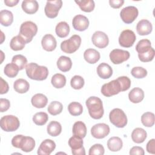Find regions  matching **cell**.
I'll return each instance as SVG.
<instances>
[{"label":"cell","instance_id":"cell-19","mask_svg":"<svg viewBox=\"0 0 155 155\" xmlns=\"http://www.w3.org/2000/svg\"><path fill=\"white\" fill-rule=\"evenodd\" d=\"M153 26L151 23L147 19H142L137 24L136 30L141 36L148 35L152 31Z\"/></svg>","mask_w":155,"mask_h":155},{"label":"cell","instance_id":"cell-46","mask_svg":"<svg viewBox=\"0 0 155 155\" xmlns=\"http://www.w3.org/2000/svg\"><path fill=\"white\" fill-rule=\"evenodd\" d=\"M105 153V150L101 144L96 143L93 145L92 147H90L89 150V155H103Z\"/></svg>","mask_w":155,"mask_h":155},{"label":"cell","instance_id":"cell-21","mask_svg":"<svg viewBox=\"0 0 155 155\" xmlns=\"http://www.w3.org/2000/svg\"><path fill=\"white\" fill-rule=\"evenodd\" d=\"M21 7L26 13L31 15L38 10L39 4L35 0H25L22 1Z\"/></svg>","mask_w":155,"mask_h":155},{"label":"cell","instance_id":"cell-35","mask_svg":"<svg viewBox=\"0 0 155 155\" xmlns=\"http://www.w3.org/2000/svg\"><path fill=\"white\" fill-rule=\"evenodd\" d=\"M75 2L79 5L81 10L85 12H92L95 7L94 2L93 0L75 1Z\"/></svg>","mask_w":155,"mask_h":155},{"label":"cell","instance_id":"cell-5","mask_svg":"<svg viewBox=\"0 0 155 155\" xmlns=\"http://www.w3.org/2000/svg\"><path fill=\"white\" fill-rule=\"evenodd\" d=\"M38 32V27L36 24L31 21H25L23 22L19 30V35H20L25 41L26 44L30 42L33 38Z\"/></svg>","mask_w":155,"mask_h":155},{"label":"cell","instance_id":"cell-20","mask_svg":"<svg viewBox=\"0 0 155 155\" xmlns=\"http://www.w3.org/2000/svg\"><path fill=\"white\" fill-rule=\"evenodd\" d=\"M97 73L98 76L104 79L110 78L113 74V69L108 64L103 62L100 64L97 67Z\"/></svg>","mask_w":155,"mask_h":155},{"label":"cell","instance_id":"cell-47","mask_svg":"<svg viewBox=\"0 0 155 155\" xmlns=\"http://www.w3.org/2000/svg\"><path fill=\"white\" fill-rule=\"evenodd\" d=\"M10 107V101L4 98L0 99V111L1 113L7 111Z\"/></svg>","mask_w":155,"mask_h":155},{"label":"cell","instance_id":"cell-45","mask_svg":"<svg viewBox=\"0 0 155 155\" xmlns=\"http://www.w3.org/2000/svg\"><path fill=\"white\" fill-rule=\"evenodd\" d=\"M117 80L120 83L121 87V91L128 90L131 86V80L127 76H120Z\"/></svg>","mask_w":155,"mask_h":155},{"label":"cell","instance_id":"cell-51","mask_svg":"<svg viewBox=\"0 0 155 155\" xmlns=\"http://www.w3.org/2000/svg\"><path fill=\"white\" fill-rule=\"evenodd\" d=\"M109 3L110 6L113 8H119L124 3V1L123 0H110Z\"/></svg>","mask_w":155,"mask_h":155},{"label":"cell","instance_id":"cell-26","mask_svg":"<svg viewBox=\"0 0 155 155\" xmlns=\"http://www.w3.org/2000/svg\"><path fill=\"white\" fill-rule=\"evenodd\" d=\"M58 68L63 72L68 71L72 67V62L69 57L61 56L57 61Z\"/></svg>","mask_w":155,"mask_h":155},{"label":"cell","instance_id":"cell-12","mask_svg":"<svg viewBox=\"0 0 155 155\" xmlns=\"http://www.w3.org/2000/svg\"><path fill=\"white\" fill-rule=\"evenodd\" d=\"M136 39L135 33L131 30L122 31L119 38V45L122 47L129 48L133 46Z\"/></svg>","mask_w":155,"mask_h":155},{"label":"cell","instance_id":"cell-33","mask_svg":"<svg viewBox=\"0 0 155 155\" xmlns=\"http://www.w3.org/2000/svg\"><path fill=\"white\" fill-rule=\"evenodd\" d=\"M47 131L50 136L56 137L61 134L62 131V126L59 122L53 120L48 125Z\"/></svg>","mask_w":155,"mask_h":155},{"label":"cell","instance_id":"cell-28","mask_svg":"<svg viewBox=\"0 0 155 155\" xmlns=\"http://www.w3.org/2000/svg\"><path fill=\"white\" fill-rule=\"evenodd\" d=\"M73 133L81 138H84L87 134V127L85 124L82 121L76 122L73 126Z\"/></svg>","mask_w":155,"mask_h":155},{"label":"cell","instance_id":"cell-13","mask_svg":"<svg viewBox=\"0 0 155 155\" xmlns=\"http://www.w3.org/2000/svg\"><path fill=\"white\" fill-rule=\"evenodd\" d=\"M130 54L128 51L114 49L110 53V59L114 64H120L127 61L130 58Z\"/></svg>","mask_w":155,"mask_h":155},{"label":"cell","instance_id":"cell-31","mask_svg":"<svg viewBox=\"0 0 155 155\" xmlns=\"http://www.w3.org/2000/svg\"><path fill=\"white\" fill-rule=\"evenodd\" d=\"M15 90L18 93H25L27 92L30 88L29 83L24 79H18L16 80L13 84Z\"/></svg>","mask_w":155,"mask_h":155},{"label":"cell","instance_id":"cell-38","mask_svg":"<svg viewBox=\"0 0 155 155\" xmlns=\"http://www.w3.org/2000/svg\"><path fill=\"white\" fill-rule=\"evenodd\" d=\"M63 110L62 104L58 101H53L51 102L47 108L48 113L53 115L56 116L60 114Z\"/></svg>","mask_w":155,"mask_h":155},{"label":"cell","instance_id":"cell-49","mask_svg":"<svg viewBox=\"0 0 155 155\" xmlns=\"http://www.w3.org/2000/svg\"><path fill=\"white\" fill-rule=\"evenodd\" d=\"M145 154L143 149L138 146L133 147L131 148L130 151V154L133 155V154H138V155H143Z\"/></svg>","mask_w":155,"mask_h":155},{"label":"cell","instance_id":"cell-42","mask_svg":"<svg viewBox=\"0 0 155 155\" xmlns=\"http://www.w3.org/2000/svg\"><path fill=\"white\" fill-rule=\"evenodd\" d=\"M12 62L17 65L19 70H21L25 68L27 63V59L22 54H16L12 58Z\"/></svg>","mask_w":155,"mask_h":155},{"label":"cell","instance_id":"cell-27","mask_svg":"<svg viewBox=\"0 0 155 155\" xmlns=\"http://www.w3.org/2000/svg\"><path fill=\"white\" fill-rule=\"evenodd\" d=\"M123 142L122 139L116 136L111 137L107 141V147L111 151H118L121 150L122 148Z\"/></svg>","mask_w":155,"mask_h":155},{"label":"cell","instance_id":"cell-34","mask_svg":"<svg viewBox=\"0 0 155 155\" xmlns=\"http://www.w3.org/2000/svg\"><path fill=\"white\" fill-rule=\"evenodd\" d=\"M51 82L54 88H62L66 84V78L61 73H56L52 76Z\"/></svg>","mask_w":155,"mask_h":155},{"label":"cell","instance_id":"cell-23","mask_svg":"<svg viewBox=\"0 0 155 155\" xmlns=\"http://www.w3.org/2000/svg\"><path fill=\"white\" fill-rule=\"evenodd\" d=\"M31 102L35 107L37 108H42L47 105L48 99L44 94L37 93L31 97Z\"/></svg>","mask_w":155,"mask_h":155},{"label":"cell","instance_id":"cell-41","mask_svg":"<svg viewBox=\"0 0 155 155\" xmlns=\"http://www.w3.org/2000/svg\"><path fill=\"white\" fill-rule=\"evenodd\" d=\"M48 114L45 112L36 113L33 116V121L37 125H44L48 121Z\"/></svg>","mask_w":155,"mask_h":155},{"label":"cell","instance_id":"cell-7","mask_svg":"<svg viewBox=\"0 0 155 155\" xmlns=\"http://www.w3.org/2000/svg\"><path fill=\"white\" fill-rule=\"evenodd\" d=\"M109 119L112 124L117 128H124L127 124V117L120 108H114L109 114Z\"/></svg>","mask_w":155,"mask_h":155},{"label":"cell","instance_id":"cell-40","mask_svg":"<svg viewBox=\"0 0 155 155\" xmlns=\"http://www.w3.org/2000/svg\"><path fill=\"white\" fill-rule=\"evenodd\" d=\"M82 138L78 136H73L68 140V145L71 148V150H76L83 147Z\"/></svg>","mask_w":155,"mask_h":155},{"label":"cell","instance_id":"cell-36","mask_svg":"<svg viewBox=\"0 0 155 155\" xmlns=\"http://www.w3.org/2000/svg\"><path fill=\"white\" fill-rule=\"evenodd\" d=\"M68 110L70 114L73 116H79L82 113V105L78 102H71L68 106Z\"/></svg>","mask_w":155,"mask_h":155},{"label":"cell","instance_id":"cell-39","mask_svg":"<svg viewBox=\"0 0 155 155\" xmlns=\"http://www.w3.org/2000/svg\"><path fill=\"white\" fill-rule=\"evenodd\" d=\"M142 124L147 127H151L154 124V114L151 112L144 113L141 116Z\"/></svg>","mask_w":155,"mask_h":155},{"label":"cell","instance_id":"cell-29","mask_svg":"<svg viewBox=\"0 0 155 155\" xmlns=\"http://www.w3.org/2000/svg\"><path fill=\"white\" fill-rule=\"evenodd\" d=\"M55 32L58 37L61 38H65L69 35L70 27L66 22L61 21L56 25Z\"/></svg>","mask_w":155,"mask_h":155},{"label":"cell","instance_id":"cell-11","mask_svg":"<svg viewBox=\"0 0 155 155\" xmlns=\"http://www.w3.org/2000/svg\"><path fill=\"white\" fill-rule=\"evenodd\" d=\"M62 5L61 0L48 1H47L44 12L45 15L49 18H54L57 17L58 12Z\"/></svg>","mask_w":155,"mask_h":155},{"label":"cell","instance_id":"cell-48","mask_svg":"<svg viewBox=\"0 0 155 155\" xmlns=\"http://www.w3.org/2000/svg\"><path fill=\"white\" fill-rule=\"evenodd\" d=\"M147 151L151 154H155V139H152L147 144Z\"/></svg>","mask_w":155,"mask_h":155},{"label":"cell","instance_id":"cell-17","mask_svg":"<svg viewBox=\"0 0 155 155\" xmlns=\"http://www.w3.org/2000/svg\"><path fill=\"white\" fill-rule=\"evenodd\" d=\"M55 148V142L51 139H47L41 142L37 153L39 155H50L54 150Z\"/></svg>","mask_w":155,"mask_h":155},{"label":"cell","instance_id":"cell-32","mask_svg":"<svg viewBox=\"0 0 155 155\" xmlns=\"http://www.w3.org/2000/svg\"><path fill=\"white\" fill-rule=\"evenodd\" d=\"M13 21V13L7 10H2L0 12V22L5 27L10 26Z\"/></svg>","mask_w":155,"mask_h":155},{"label":"cell","instance_id":"cell-1","mask_svg":"<svg viewBox=\"0 0 155 155\" xmlns=\"http://www.w3.org/2000/svg\"><path fill=\"white\" fill-rule=\"evenodd\" d=\"M151 45L150 41L147 39H142L137 44L136 50L138 53V57L140 61L148 62L153 59L155 51Z\"/></svg>","mask_w":155,"mask_h":155},{"label":"cell","instance_id":"cell-37","mask_svg":"<svg viewBox=\"0 0 155 155\" xmlns=\"http://www.w3.org/2000/svg\"><path fill=\"white\" fill-rule=\"evenodd\" d=\"M19 70V69L18 67V66L12 62L7 64L5 66L4 69V73L7 76L10 78H13L17 76Z\"/></svg>","mask_w":155,"mask_h":155},{"label":"cell","instance_id":"cell-30","mask_svg":"<svg viewBox=\"0 0 155 155\" xmlns=\"http://www.w3.org/2000/svg\"><path fill=\"white\" fill-rule=\"evenodd\" d=\"M25 44L26 42L24 39L18 35L12 38L10 42V47L14 51H19L22 50L24 48Z\"/></svg>","mask_w":155,"mask_h":155},{"label":"cell","instance_id":"cell-14","mask_svg":"<svg viewBox=\"0 0 155 155\" xmlns=\"http://www.w3.org/2000/svg\"><path fill=\"white\" fill-rule=\"evenodd\" d=\"M110 127L104 123L95 124L91 128V134L92 136L96 139H103L110 133Z\"/></svg>","mask_w":155,"mask_h":155},{"label":"cell","instance_id":"cell-24","mask_svg":"<svg viewBox=\"0 0 155 155\" xmlns=\"http://www.w3.org/2000/svg\"><path fill=\"white\" fill-rule=\"evenodd\" d=\"M129 100L134 104L140 102L144 98L143 91L138 87L133 88L128 93Z\"/></svg>","mask_w":155,"mask_h":155},{"label":"cell","instance_id":"cell-10","mask_svg":"<svg viewBox=\"0 0 155 155\" xmlns=\"http://www.w3.org/2000/svg\"><path fill=\"white\" fill-rule=\"evenodd\" d=\"M138 10L134 6H128L122 8L120 12V16L124 22L132 23L138 16Z\"/></svg>","mask_w":155,"mask_h":155},{"label":"cell","instance_id":"cell-6","mask_svg":"<svg viewBox=\"0 0 155 155\" xmlns=\"http://www.w3.org/2000/svg\"><path fill=\"white\" fill-rule=\"evenodd\" d=\"M81 44V38L78 35H74L68 39L62 41L61 48L62 51L67 54H71L76 51Z\"/></svg>","mask_w":155,"mask_h":155},{"label":"cell","instance_id":"cell-8","mask_svg":"<svg viewBox=\"0 0 155 155\" xmlns=\"http://www.w3.org/2000/svg\"><path fill=\"white\" fill-rule=\"evenodd\" d=\"M20 122L18 118L13 115H6L0 120L1 128L5 131L12 132L18 129Z\"/></svg>","mask_w":155,"mask_h":155},{"label":"cell","instance_id":"cell-53","mask_svg":"<svg viewBox=\"0 0 155 155\" xmlns=\"http://www.w3.org/2000/svg\"><path fill=\"white\" fill-rule=\"evenodd\" d=\"M4 2L8 7H14L19 2V0H4Z\"/></svg>","mask_w":155,"mask_h":155},{"label":"cell","instance_id":"cell-18","mask_svg":"<svg viewBox=\"0 0 155 155\" xmlns=\"http://www.w3.org/2000/svg\"><path fill=\"white\" fill-rule=\"evenodd\" d=\"M41 45L44 50L47 51H53L57 45L56 40L51 34H47L44 36L41 41Z\"/></svg>","mask_w":155,"mask_h":155},{"label":"cell","instance_id":"cell-15","mask_svg":"<svg viewBox=\"0 0 155 155\" xmlns=\"http://www.w3.org/2000/svg\"><path fill=\"white\" fill-rule=\"evenodd\" d=\"M91 41L93 44L99 48L106 47L109 43V39L107 34L101 31L94 32L92 36Z\"/></svg>","mask_w":155,"mask_h":155},{"label":"cell","instance_id":"cell-52","mask_svg":"<svg viewBox=\"0 0 155 155\" xmlns=\"http://www.w3.org/2000/svg\"><path fill=\"white\" fill-rule=\"evenodd\" d=\"M71 153L74 155H85V150L84 147L82 148L76 150H71Z\"/></svg>","mask_w":155,"mask_h":155},{"label":"cell","instance_id":"cell-44","mask_svg":"<svg viewBox=\"0 0 155 155\" xmlns=\"http://www.w3.org/2000/svg\"><path fill=\"white\" fill-rule=\"evenodd\" d=\"M131 74L135 78L142 79L147 76V71L143 67H135L131 69Z\"/></svg>","mask_w":155,"mask_h":155},{"label":"cell","instance_id":"cell-43","mask_svg":"<svg viewBox=\"0 0 155 155\" xmlns=\"http://www.w3.org/2000/svg\"><path fill=\"white\" fill-rule=\"evenodd\" d=\"M84 78L79 75L74 76L70 81V85L71 87L75 90H80L84 85Z\"/></svg>","mask_w":155,"mask_h":155},{"label":"cell","instance_id":"cell-22","mask_svg":"<svg viewBox=\"0 0 155 155\" xmlns=\"http://www.w3.org/2000/svg\"><path fill=\"white\" fill-rule=\"evenodd\" d=\"M101 55L98 51L93 48H88L84 53V59L89 64H95L100 59Z\"/></svg>","mask_w":155,"mask_h":155},{"label":"cell","instance_id":"cell-50","mask_svg":"<svg viewBox=\"0 0 155 155\" xmlns=\"http://www.w3.org/2000/svg\"><path fill=\"white\" fill-rule=\"evenodd\" d=\"M1 79V90H0V94H3L5 93H7L8 91L9 87L7 84V82L4 80L2 78Z\"/></svg>","mask_w":155,"mask_h":155},{"label":"cell","instance_id":"cell-2","mask_svg":"<svg viewBox=\"0 0 155 155\" xmlns=\"http://www.w3.org/2000/svg\"><path fill=\"white\" fill-rule=\"evenodd\" d=\"M25 71L29 78L36 81H44L48 75L47 67L39 65L35 62L28 64L25 67Z\"/></svg>","mask_w":155,"mask_h":155},{"label":"cell","instance_id":"cell-16","mask_svg":"<svg viewBox=\"0 0 155 155\" xmlns=\"http://www.w3.org/2000/svg\"><path fill=\"white\" fill-rule=\"evenodd\" d=\"M72 25L76 30L83 31L88 28L89 26V21L86 16L82 15H78L73 18Z\"/></svg>","mask_w":155,"mask_h":155},{"label":"cell","instance_id":"cell-25","mask_svg":"<svg viewBox=\"0 0 155 155\" xmlns=\"http://www.w3.org/2000/svg\"><path fill=\"white\" fill-rule=\"evenodd\" d=\"M147 137L146 131L142 128H136L133 130L131 133V139L136 143L143 142Z\"/></svg>","mask_w":155,"mask_h":155},{"label":"cell","instance_id":"cell-3","mask_svg":"<svg viewBox=\"0 0 155 155\" xmlns=\"http://www.w3.org/2000/svg\"><path fill=\"white\" fill-rule=\"evenodd\" d=\"M86 106L90 116L94 119H99L104 115V110L102 100L96 96H91L86 101Z\"/></svg>","mask_w":155,"mask_h":155},{"label":"cell","instance_id":"cell-4","mask_svg":"<svg viewBox=\"0 0 155 155\" xmlns=\"http://www.w3.org/2000/svg\"><path fill=\"white\" fill-rule=\"evenodd\" d=\"M12 145L17 148H20L24 152H30L35 147V140L30 136L22 134L15 136L12 139Z\"/></svg>","mask_w":155,"mask_h":155},{"label":"cell","instance_id":"cell-9","mask_svg":"<svg viewBox=\"0 0 155 155\" xmlns=\"http://www.w3.org/2000/svg\"><path fill=\"white\" fill-rule=\"evenodd\" d=\"M101 91L104 96L106 97H111L120 92L121 87L120 83L116 79L104 84L101 87Z\"/></svg>","mask_w":155,"mask_h":155}]
</instances>
